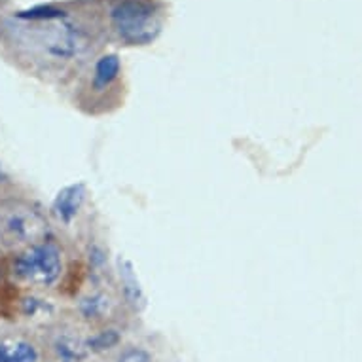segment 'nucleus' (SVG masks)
I'll return each mask as SVG.
<instances>
[{
  "mask_svg": "<svg viewBox=\"0 0 362 362\" xmlns=\"http://www.w3.org/2000/svg\"><path fill=\"white\" fill-rule=\"evenodd\" d=\"M163 6L158 0H112L108 27L125 46H148L163 29Z\"/></svg>",
  "mask_w": 362,
  "mask_h": 362,
  "instance_id": "1",
  "label": "nucleus"
},
{
  "mask_svg": "<svg viewBox=\"0 0 362 362\" xmlns=\"http://www.w3.org/2000/svg\"><path fill=\"white\" fill-rule=\"evenodd\" d=\"M65 252L52 235L13 252L10 275L19 285L48 291L65 277Z\"/></svg>",
  "mask_w": 362,
  "mask_h": 362,
  "instance_id": "2",
  "label": "nucleus"
},
{
  "mask_svg": "<svg viewBox=\"0 0 362 362\" xmlns=\"http://www.w3.org/2000/svg\"><path fill=\"white\" fill-rule=\"evenodd\" d=\"M49 238V222L40 209L27 202H10L0 209V249H25Z\"/></svg>",
  "mask_w": 362,
  "mask_h": 362,
  "instance_id": "3",
  "label": "nucleus"
},
{
  "mask_svg": "<svg viewBox=\"0 0 362 362\" xmlns=\"http://www.w3.org/2000/svg\"><path fill=\"white\" fill-rule=\"evenodd\" d=\"M122 72H124V65H122L118 54H103L93 61L88 88H86L88 89V103H91L88 107L89 114H95V107H101L99 108L101 112L107 110L105 107L107 99L114 89L118 88Z\"/></svg>",
  "mask_w": 362,
  "mask_h": 362,
  "instance_id": "4",
  "label": "nucleus"
},
{
  "mask_svg": "<svg viewBox=\"0 0 362 362\" xmlns=\"http://www.w3.org/2000/svg\"><path fill=\"white\" fill-rule=\"evenodd\" d=\"M88 196V186L83 182L66 185L65 188H61L55 194L54 202L49 205V216L63 228H72L80 218V214L83 213V209H86Z\"/></svg>",
  "mask_w": 362,
  "mask_h": 362,
  "instance_id": "5",
  "label": "nucleus"
},
{
  "mask_svg": "<svg viewBox=\"0 0 362 362\" xmlns=\"http://www.w3.org/2000/svg\"><path fill=\"white\" fill-rule=\"evenodd\" d=\"M114 275L118 281V300L131 313H141L146 308V294H144L141 281L137 277L135 266L131 260L118 256L114 262Z\"/></svg>",
  "mask_w": 362,
  "mask_h": 362,
  "instance_id": "6",
  "label": "nucleus"
},
{
  "mask_svg": "<svg viewBox=\"0 0 362 362\" xmlns=\"http://www.w3.org/2000/svg\"><path fill=\"white\" fill-rule=\"evenodd\" d=\"M118 302L114 300L112 294H108L103 288H93L88 294H83L76 303V311L80 319L93 327H105L107 321L114 315Z\"/></svg>",
  "mask_w": 362,
  "mask_h": 362,
  "instance_id": "7",
  "label": "nucleus"
},
{
  "mask_svg": "<svg viewBox=\"0 0 362 362\" xmlns=\"http://www.w3.org/2000/svg\"><path fill=\"white\" fill-rule=\"evenodd\" d=\"M52 351L57 362H86L89 353L86 338H80L76 334L63 332L54 339Z\"/></svg>",
  "mask_w": 362,
  "mask_h": 362,
  "instance_id": "8",
  "label": "nucleus"
},
{
  "mask_svg": "<svg viewBox=\"0 0 362 362\" xmlns=\"http://www.w3.org/2000/svg\"><path fill=\"white\" fill-rule=\"evenodd\" d=\"M40 349L30 339L10 338L0 341V362H40Z\"/></svg>",
  "mask_w": 362,
  "mask_h": 362,
  "instance_id": "9",
  "label": "nucleus"
},
{
  "mask_svg": "<svg viewBox=\"0 0 362 362\" xmlns=\"http://www.w3.org/2000/svg\"><path fill=\"white\" fill-rule=\"evenodd\" d=\"M71 13L65 8L55 6V4H38V6L19 10L13 13V18L25 23H49V21H61L66 19Z\"/></svg>",
  "mask_w": 362,
  "mask_h": 362,
  "instance_id": "10",
  "label": "nucleus"
},
{
  "mask_svg": "<svg viewBox=\"0 0 362 362\" xmlns=\"http://www.w3.org/2000/svg\"><path fill=\"white\" fill-rule=\"evenodd\" d=\"M119 341H122V336H119L118 330L112 327H107V325L99 328L97 332H91V336L86 338V345H88L91 355L114 349L116 345H119Z\"/></svg>",
  "mask_w": 362,
  "mask_h": 362,
  "instance_id": "11",
  "label": "nucleus"
},
{
  "mask_svg": "<svg viewBox=\"0 0 362 362\" xmlns=\"http://www.w3.org/2000/svg\"><path fill=\"white\" fill-rule=\"evenodd\" d=\"M116 362H154L152 356L141 347H127L118 355Z\"/></svg>",
  "mask_w": 362,
  "mask_h": 362,
  "instance_id": "12",
  "label": "nucleus"
}]
</instances>
